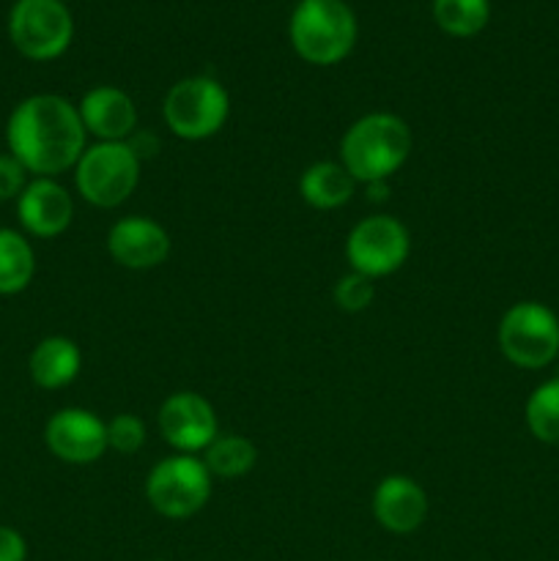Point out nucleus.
<instances>
[{"instance_id":"nucleus-14","label":"nucleus","mask_w":559,"mask_h":561,"mask_svg":"<svg viewBox=\"0 0 559 561\" xmlns=\"http://www.w3.org/2000/svg\"><path fill=\"white\" fill-rule=\"evenodd\" d=\"M373 518L389 535H414L422 529L431 513L427 493L414 477L409 474H387L373 491Z\"/></svg>"},{"instance_id":"nucleus-10","label":"nucleus","mask_w":559,"mask_h":561,"mask_svg":"<svg viewBox=\"0 0 559 561\" xmlns=\"http://www.w3.org/2000/svg\"><path fill=\"white\" fill-rule=\"evenodd\" d=\"M157 427L162 442L175 455H197V458L219 436V420L212 400L190 389H181L162 400L157 411Z\"/></svg>"},{"instance_id":"nucleus-21","label":"nucleus","mask_w":559,"mask_h":561,"mask_svg":"<svg viewBox=\"0 0 559 561\" xmlns=\"http://www.w3.org/2000/svg\"><path fill=\"white\" fill-rule=\"evenodd\" d=\"M488 16H491L488 0H433V20L449 36H477L486 27Z\"/></svg>"},{"instance_id":"nucleus-24","label":"nucleus","mask_w":559,"mask_h":561,"mask_svg":"<svg viewBox=\"0 0 559 561\" xmlns=\"http://www.w3.org/2000/svg\"><path fill=\"white\" fill-rule=\"evenodd\" d=\"M31 181V173L11 153H0V203L14 201Z\"/></svg>"},{"instance_id":"nucleus-22","label":"nucleus","mask_w":559,"mask_h":561,"mask_svg":"<svg viewBox=\"0 0 559 561\" xmlns=\"http://www.w3.org/2000/svg\"><path fill=\"white\" fill-rule=\"evenodd\" d=\"M148 442V427L137 414H115L107 420V449L118 455H137Z\"/></svg>"},{"instance_id":"nucleus-23","label":"nucleus","mask_w":559,"mask_h":561,"mask_svg":"<svg viewBox=\"0 0 559 561\" xmlns=\"http://www.w3.org/2000/svg\"><path fill=\"white\" fill-rule=\"evenodd\" d=\"M332 299L340 312L356 316V312H365L373 305V299H376V285H373V279L362 277V274L349 272L334 283Z\"/></svg>"},{"instance_id":"nucleus-15","label":"nucleus","mask_w":559,"mask_h":561,"mask_svg":"<svg viewBox=\"0 0 559 561\" xmlns=\"http://www.w3.org/2000/svg\"><path fill=\"white\" fill-rule=\"evenodd\" d=\"M80 118L93 142H126L137 131V104L124 88L96 85L82 93Z\"/></svg>"},{"instance_id":"nucleus-13","label":"nucleus","mask_w":559,"mask_h":561,"mask_svg":"<svg viewBox=\"0 0 559 561\" xmlns=\"http://www.w3.org/2000/svg\"><path fill=\"white\" fill-rule=\"evenodd\" d=\"M16 219L25 236L58 239L71 228L75 197L58 179H31L16 197Z\"/></svg>"},{"instance_id":"nucleus-27","label":"nucleus","mask_w":559,"mask_h":561,"mask_svg":"<svg viewBox=\"0 0 559 561\" xmlns=\"http://www.w3.org/2000/svg\"><path fill=\"white\" fill-rule=\"evenodd\" d=\"M151 561H164V559H151Z\"/></svg>"},{"instance_id":"nucleus-26","label":"nucleus","mask_w":559,"mask_h":561,"mask_svg":"<svg viewBox=\"0 0 559 561\" xmlns=\"http://www.w3.org/2000/svg\"><path fill=\"white\" fill-rule=\"evenodd\" d=\"M389 192H392V184H389V181H370V184H365L367 201L373 203H384L389 197Z\"/></svg>"},{"instance_id":"nucleus-5","label":"nucleus","mask_w":559,"mask_h":561,"mask_svg":"<svg viewBox=\"0 0 559 561\" xmlns=\"http://www.w3.org/2000/svg\"><path fill=\"white\" fill-rule=\"evenodd\" d=\"M230 118V93L208 75H192L170 85L162 102V121L179 140L201 142L219 135Z\"/></svg>"},{"instance_id":"nucleus-9","label":"nucleus","mask_w":559,"mask_h":561,"mask_svg":"<svg viewBox=\"0 0 559 561\" xmlns=\"http://www.w3.org/2000/svg\"><path fill=\"white\" fill-rule=\"evenodd\" d=\"M11 44L31 60H53L69 49L75 20L64 0H16L9 14Z\"/></svg>"},{"instance_id":"nucleus-6","label":"nucleus","mask_w":559,"mask_h":561,"mask_svg":"<svg viewBox=\"0 0 559 561\" xmlns=\"http://www.w3.org/2000/svg\"><path fill=\"white\" fill-rule=\"evenodd\" d=\"M214 491V477L197 455H168L146 477V502L168 520H186L201 513Z\"/></svg>"},{"instance_id":"nucleus-4","label":"nucleus","mask_w":559,"mask_h":561,"mask_svg":"<svg viewBox=\"0 0 559 561\" xmlns=\"http://www.w3.org/2000/svg\"><path fill=\"white\" fill-rule=\"evenodd\" d=\"M142 159L126 142H88L75 164V190L88 206L118 208L135 195L140 184Z\"/></svg>"},{"instance_id":"nucleus-12","label":"nucleus","mask_w":559,"mask_h":561,"mask_svg":"<svg viewBox=\"0 0 559 561\" xmlns=\"http://www.w3.org/2000/svg\"><path fill=\"white\" fill-rule=\"evenodd\" d=\"M107 252L121 268L129 272H151L162 266L173 252V239L162 222L142 214H129L110 225Z\"/></svg>"},{"instance_id":"nucleus-2","label":"nucleus","mask_w":559,"mask_h":561,"mask_svg":"<svg viewBox=\"0 0 559 561\" xmlns=\"http://www.w3.org/2000/svg\"><path fill=\"white\" fill-rule=\"evenodd\" d=\"M414 151L411 126L400 115L367 113L356 118L340 137V164L354 175L360 186L370 181H392V175L403 168Z\"/></svg>"},{"instance_id":"nucleus-18","label":"nucleus","mask_w":559,"mask_h":561,"mask_svg":"<svg viewBox=\"0 0 559 561\" xmlns=\"http://www.w3.org/2000/svg\"><path fill=\"white\" fill-rule=\"evenodd\" d=\"M36 277V252L22 230L0 228V296H16Z\"/></svg>"},{"instance_id":"nucleus-19","label":"nucleus","mask_w":559,"mask_h":561,"mask_svg":"<svg viewBox=\"0 0 559 561\" xmlns=\"http://www.w3.org/2000/svg\"><path fill=\"white\" fill-rule=\"evenodd\" d=\"M214 480H241L258 466V447L239 433H219L201 455Z\"/></svg>"},{"instance_id":"nucleus-16","label":"nucleus","mask_w":559,"mask_h":561,"mask_svg":"<svg viewBox=\"0 0 559 561\" xmlns=\"http://www.w3.org/2000/svg\"><path fill=\"white\" fill-rule=\"evenodd\" d=\"M82 370V351L75 340L64 337V334H53V337L38 340L36 348L31 351V359H27V373H31V381L38 389H64L69 383L77 381Z\"/></svg>"},{"instance_id":"nucleus-17","label":"nucleus","mask_w":559,"mask_h":561,"mask_svg":"<svg viewBox=\"0 0 559 561\" xmlns=\"http://www.w3.org/2000/svg\"><path fill=\"white\" fill-rule=\"evenodd\" d=\"M356 181L340 159H321L299 175V195L316 211H338L356 195Z\"/></svg>"},{"instance_id":"nucleus-7","label":"nucleus","mask_w":559,"mask_h":561,"mask_svg":"<svg viewBox=\"0 0 559 561\" xmlns=\"http://www.w3.org/2000/svg\"><path fill=\"white\" fill-rule=\"evenodd\" d=\"M497 343L521 370H543L559 359V318L543 301H515L499 321Z\"/></svg>"},{"instance_id":"nucleus-8","label":"nucleus","mask_w":559,"mask_h":561,"mask_svg":"<svg viewBox=\"0 0 559 561\" xmlns=\"http://www.w3.org/2000/svg\"><path fill=\"white\" fill-rule=\"evenodd\" d=\"M411 255V233L392 214H370L351 228L345 239V261L351 272L381 279L400 272Z\"/></svg>"},{"instance_id":"nucleus-11","label":"nucleus","mask_w":559,"mask_h":561,"mask_svg":"<svg viewBox=\"0 0 559 561\" xmlns=\"http://www.w3.org/2000/svg\"><path fill=\"white\" fill-rule=\"evenodd\" d=\"M44 444L49 453L69 466H91L104 458L107 449V422L88 409L55 411L44 425Z\"/></svg>"},{"instance_id":"nucleus-25","label":"nucleus","mask_w":559,"mask_h":561,"mask_svg":"<svg viewBox=\"0 0 559 561\" xmlns=\"http://www.w3.org/2000/svg\"><path fill=\"white\" fill-rule=\"evenodd\" d=\"M27 559V542L11 526H0V561H25Z\"/></svg>"},{"instance_id":"nucleus-1","label":"nucleus","mask_w":559,"mask_h":561,"mask_svg":"<svg viewBox=\"0 0 559 561\" xmlns=\"http://www.w3.org/2000/svg\"><path fill=\"white\" fill-rule=\"evenodd\" d=\"M5 146L31 179H58L75 170L88 148V131L75 102L58 93H33L11 110Z\"/></svg>"},{"instance_id":"nucleus-20","label":"nucleus","mask_w":559,"mask_h":561,"mask_svg":"<svg viewBox=\"0 0 559 561\" xmlns=\"http://www.w3.org/2000/svg\"><path fill=\"white\" fill-rule=\"evenodd\" d=\"M524 420L537 442L559 447V376L535 387L524 405Z\"/></svg>"},{"instance_id":"nucleus-3","label":"nucleus","mask_w":559,"mask_h":561,"mask_svg":"<svg viewBox=\"0 0 559 561\" xmlns=\"http://www.w3.org/2000/svg\"><path fill=\"white\" fill-rule=\"evenodd\" d=\"M290 44L307 64H340L356 44L354 11L343 0H299L290 14Z\"/></svg>"}]
</instances>
